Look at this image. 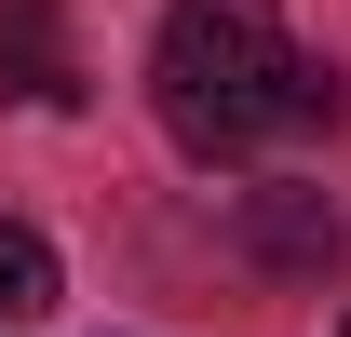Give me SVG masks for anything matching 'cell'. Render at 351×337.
<instances>
[{
	"label": "cell",
	"mask_w": 351,
	"mask_h": 337,
	"mask_svg": "<svg viewBox=\"0 0 351 337\" xmlns=\"http://www.w3.org/2000/svg\"><path fill=\"white\" fill-rule=\"evenodd\" d=\"M149 95L189 162H257L270 135H324L351 108L338 68L284 41V0H176L149 41Z\"/></svg>",
	"instance_id": "cell-1"
},
{
	"label": "cell",
	"mask_w": 351,
	"mask_h": 337,
	"mask_svg": "<svg viewBox=\"0 0 351 337\" xmlns=\"http://www.w3.org/2000/svg\"><path fill=\"white\" fill-rule=\"evenodd\" d=\"M0 95H27V108H82L68 0H0Z\"/></svg>",
	"instance_id": "cell-2"
},
{
	"label": "cell",
	"mask_w": 351,
	"mask_h": 337,
	"mask_svg": "<svg viewBox=\"0 0 351 337\" xmlns=\"http://www.w3.org/2000/svg\"><path fill=\"white\" fill-rule=\"evenodd\" d=\"M243 256H257V270H338L351 216L324 203V189H243Z\"/></svg>",
	"instance_id": "cell-3"
},
{
	"label": "cell",
	"mask_w": 351,
	"mask_h": 337,
	"mask_svg": "<svg viewBox=\"0 0 351 337\" xmlns=\"http://www.w3.org/2000/svg\"><path fill=\"white\" fill-rule=\"evenodd\" d=\"M41 310H54V243L27 229V216H0V337L41 324Z\"/></svg>",
	"instance_id": "cell-4"
},
{
	"label": "cell",
	"mask_w": 351,
	"mask_h": 337,
	"mask_svg": "<svg viewBox=\"0 0 351 337\" xmlns=\"http://www.w3.org/2000/svg\"><path fill=\"white\" fill-rule=\"evenodd\" d=\"M338 337H351V324H338Z\"/></svg>",
	"instance_id": "cell-5"
}]
</instances>
